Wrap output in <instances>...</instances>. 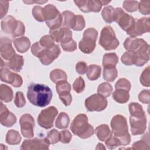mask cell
<instances>
[{"label": "cell", "mask_w": 150, "mask_h": 150, "mask_svg": "<svg viewBox=\"0 0 150 150\" xmlns=\"http://www.w3.org/2000/svg\"><path fill=\"white\" fill-rule=\"evenodd\" d=\"M27 97L32 104L44 107L50 104L52 98V91L45 84L31 83L28 87Z\"/></svg>", "instance_id": "1"}, {"label": "cell", "mask_w": 150, "mask_h": 150, "mask_svg": "<svg viewBox=\"0 0 150 150\" xmlns=\"http://www.w3.org/2000/svg\"><path fill=\"white\" fill-rule=\"evenodd\" d=\"M110 124L112 133L119 139L121 145H128L131 142V136L128 132L126 118L122 115H115L111 119Z\"/></svg>", "instance_id": "2"}, {"label": "cell", "mask_w": 150, "mask_h": 150, "mask_svg": "<svg viewBox=\"0 0 150 150\" xmlns=\"http://www.w3.org/2000/svg\"><path fill=\"white\" fill-rule=\"evenodd\" d=\"M72 132L82 139H86L91 137L94 132V128L88 122L87 116L84 114H78L70 125Z\"/></svg>", "instance_id": "3"}, {"label": "cell", "mask_w": 150, "mask_h": 150, "mask_svg": "<svg viewBox=\"0 0 150 150\" xmlns=\"http://www.w3.org/2000/svg\"><path fill=\"white\" fill-rule=\"evenodd\" d=\"M45 21L50 30L60 28L62 25V16L55 6L48 4L43 8Z\"/></svg>", "instance_id": "4"}, {"label": "cell", "mask_w": 150, "mask_h": 150, "mask_svg": "<svg viewBox=\"0 0 150 150\" xmlns=\"http://www.w3.org/2000/svg\"><path fill=\"white\" fill-rule=\"evenodd\" d=\"M99 44L105 50H114L119 46V41L115 36L114 30L110 26H105L102 29L99 39Z\"/></svg>", "instance_id": "5"}, {"label": "cell", "mask_w": 150, "mask_h": 150, "mask_svg": "<svg viewBox=\"0 0 150 150\" xmlns=\"http://www.w3.org/2000/svg\"><path fill=\"white\" fill-rule=\"evenodd\" d=\"M114 21H115L120 28L127 33L134 28L135 19L131 15L125 12L122 8H117L115 9Z\"/></svg>", "instance_id": "6"}, {"label": "cell", "mask_w": 150, "mask_h": 150, "mask_svg": "<svg viewBox=\"0 0 150 150\" xmlns=\"http://www.w3.org/2000/svg\"><path fill=\"white\" fill-rule=\"evenodd\" d=\"M58 114V110L54 106H50L41 111L38 117L39 125L45 128L49 129L53 127V122Z\"/></svg>", "instance_id": "7"}, {"label": "cell", "mask_w": 150, "mask_h": 150, "mask_svg": "<svg viewBox=\"0 0 150 150\" xmlns=\"http://www.w3.org/2000/svg\"><path fill=\"white\" fill-rule=\"evenodd\" d=\"M107 105V99L99 94H94L85 100V106L88 111H101Z\"/></svg>", "instance_id": "8"}, {"label": "cell", "mask_w": 150, "mask_h": 150, "mask_svg": "<svg viewBox=\"0 0 150 150\" xmlns=\"http://www.w3.org/2000/svg\"><path fill=\"white\" fill-rule=\"evenodd\" d=\"M129 123L131 133L133 135L142 134L146 128V118L145 114L130 115Z\"/></svg>", "instance_id": "9"}, {"label": "cell", "mask_w": 150, "mask_h": 150, "mask_svg": "<svg viewBox=\"0 0 150 150\" xmlns=\"http://www.w3.org/2000/svg\"><path fill=\"white\" fill-rule=\"evenodd\" d=\"M19 124L21 133L24 137L31 138L34 136L35 120L30 114H25L22 115L20 118Z\"/></svg>", "instance_id": "10"}, {"label": "cell", "mask_w": 150, "mask_h": 150, "mask_svg": "<svg viewBox=\"0 0 150 150\" xmlns=\"http://www.w3.org/2000/svg\"><path fill=\"white\" fill-rule=\"evenodd\" d=\"M60 49L58 45H54L50 49L44 48L40 53L38 58L43 65H49L60 54Z\"/></svg>", "instance_id": "11"}, {"label": "cell", "mask_w": 150, "mask_h": 150, "mask_svg": "<svg viewBox=\"0 0 150 150\" xmlns=\"http://www.w3.org/2000/svg\"><path fill=\"white\" fill-rule=\"evenodd\" d=\"M150 29L149 18L143 17L141 19H136L134 28L127 33L130 37L136 38L142 35L144 33L149 32Z\"/></svg>", "instance_id": "12"}, {"label": "cell", "mask_w": 150, "mask_h": 150, "mask_svg": "<svg viewBox=\"0 0 150 150\" xmlns=\"http://www.w3.org/2000/svg\"><path fill=\"white\" fill-rule=\"evenodd\" d=\"M1 80L9 83L15 87H19L22 86V78L18 74L11 71L8 68L3 67L0 71Z\"/></svg>", "instance_id": "13"}, {"label": "cell", "mask_w": 150, "mask_h": 150, "mask_svg": "<svg viewBox=\"0 0 150 150\" xmlns=\"http://www.w3.org/2000/svg\"><path fill=\"white\" fill-rule=\"evenodd\" d=\"M49 143L45 138L39 139L35 138L33 139H25L21 146L22 150L33 149H49Z\"/></svg>", "instance_id": "14"}, {"label": "cell", "mask_w": 150, "mask_h": 150, "mask_svg": "<svg viewBox=\"0 0 150 150\" xmlns=\"http://www.w3.org/2000/svg\"><path fill=\"white\" fill-rule=\"evenodd\" d=\"M49 34L54 41L60 42L61 44L67 43L73 39L72 32L69 28L65 27H60L58 29L50 30Z\"/></svg>", "instance_id": "15"}, {"label": "cell", "mask_w": 150, "mask_h": 150, "mask_svg": "<svg viewBox=\"0 0 150 150\" xmlns=\"http://www.w3.org/2000/svg\"><path fill=\"white\" fill-rule=\"evenodd\" d=\"M16 122V116L10 112L6 106L1 102L0 106V122L6 127H12Z\"/></svg>", "instance_id": "16"}, {"label": "cell", "mask_w": 150, "mask_h": 150, "mask_svg": "<svg viewBox=\"0 0 150 150\" xmlns=\"http://www.w3.org/2000/svg\"><path fill=\"white\" fill-rule=\"evenodd\" d=\"M0 52L2 58L5 60H10L15 54V51L12 46L11 39L2 37L0 40Z\"/></svg>", "instance_id": "17"}, {"label": "cell", "mask_w": 150, "mask_h": 150, "mask_svg": "<svg viewBox=\"0 0 150 150\" xmlns=\"http://www.w3.org/2000/svg\"><path fill=\"white\" fill-rule=\"evenodd\" d=\"M146 43V42L142 39L128 37L124 43V47L127 50L136 52Z\"/></svg>", "instance_id": "18"}, {"label": "cell", "mask_w": 150, "mask_h": 150, "mask_svg": "<svg viewBox=\"0 0 150 150\" xmlns=\"http://www.w3.org/2000/svg\"><path fill=\"white\" fill-rule=\"evenodd\" d=\"M16 22L17 21L13 16L11 15L7 16L1 21L2 30L7 34L12 35L16 26Z\"/></svg>", "instance_id": "19"}, {"label": "cell", "mask_w": 150, "mask_h": 150, "mask_svg": "<svg viewBox=\"0 0 150 150\" xmlns=\"http://www.w3.org/2000/svg\"><path fill=\"white\" fill-rule=\"evenodd\" d=\"M96 42L93 39L83 37V39L79 43V47L80 50L84 53H91L96 47Z\"/></svg>", "instance_id": "20"}, {"label": "cell", "mask_w": 150, "mask_h": 150, "mask_svg": "<svg viewBox=\"0 0 150 150\" xmlns=\"http://www.w3.org/2000/svg\"><path fill=\"white\" fill-rule=\"evenodd\" d=\"M13 42L17 51L21 53L26 52L30 46V41L26 36H22L15 39Z\"/></svg>", "instance_id": "21"}, {"label": "cell", "mask_w": 150, "mask_h": 150, "mask_svg": "<svg viewBox=\"0 0 150 150\" xmlns=\"http://www.w3.org/2000/svg\"><path fill=\"white\" fill-rule=\"evenodd\" d=\"M24 63V59L22 56L16 54L13 56L8 63V67L13 71L16 72L20 71Z\"/></svg>", "instance_id": "22"}, {"label": "cell", "mask_w": 150, "mask_h": 150, "mask_svg": "<svg viewBox=\"0 0 150 150\" xmlns=\"http://www.w3.org/2000/svg\"><path fill=\"white\" fill-rule=\"evenodd\" d=\"M95 133L98 139L101 141H105L112 134L109 127L107 124H101L97 127L95 129Z\"/></svg>", "instance_id": "23"}, {"label": "cell", "mask_w": 150, "mask_h": 150, "mask_svg": "<svg viewBox=\"0 0 150 150\" xmlns=\"http://www.w3.org/2000/svg\"><path fill=\"white\" fill-rule=\"evenodd\" d=\"M112 98L118 103H126L129 99V91L123 89H115L112 93Z\"/></svg>", "instance_id": "24"}, {"label": "cell", "mask_w": 150, "mask_h": 150, "mask_svg": "<svg viewBox=\"0 0 150 150\" xmlns=\"http://www.w3.org/2000/svg\"><path fill=\"white\" fill-rule=\"evenodd\" d=\"M103 79L109 82L113 81L118 76V71L115 66H104Z\"/></svg>", "instance_id": "25"}, {"label": "cell", "mask_w": 150, "mask_h": 150, "mask_svg": "<svg viewBox=\"0 0 150 150\" xmlns=\"http://www.w3.org/2000/svg\"><path fill=\"white\" fill-rule=\"evenodd\" d=\"M101 70V68L100 66L97 64H91L87 67L86 71V76L91 81L96 80L100 76Z\"/></svg>", "instance_id": "26"}, {"label": "cell", "mask_w": 150, "mask_h": 150, "mask_svg": "<svg viewBox=\"0 0 150 150\" xmlns=\"http://www.w3.org/2000/svg\"><path fill=\"white\" fill-rule=\"evenodd\" d=\"M13 97V94L12 88L6 84H2L0 87L1 100L5 103H8L12 100Z\"/></svg>", "instance_id": "27"}, {"label": "cell", "mask_w": 150, "mask_h": 150, "mask_svg": "<svg viewBox=\"0 0 150 150\" xmlns=\"http://www.w3.org/2000/svg\"><path fill=\"white\" fill-rule=\"evenodd\" d=\"M56 89L59 97L71 94V86L67 81H62L57 83L56 84Z\"/></svg>", "instance_id": "28"}, {"label": "cell", "mask_w": 150, "mask_h": 150, "mask_svg": "<svg viewBox=\"0 0 150 150\" xmlns=\"http://www.w3.org/2000/svg\"><path fill=\"white\" fill-rule=\"evenodd\" d=\"M137 60V55L135 52L127 50L121 56V62L126 66L135 64Z\"/></svg>", "instance_id": "29"}, {"label": "cell", "mask_w": 150, "mask_h": 150, "mask_svg": "<svg viewBox=\"0 0 150 150\" xmlns=\"http://www.w3.org/2000/svg\"><path fill=\"white\" fill-rule=\"evenodd\" d=\"M21 139L22 138L17 131L11 129L6 133L5 141L8 144L18 145L21 142Z\"/></svg>", "instance_id": "30"}, {"label": "cell", "mask_w": 150, "mask_h": 150, "mask_svg": "<svg viewBox=\"0 0 150 150\" xmlns=\"http://www.w3.org/2000/svg\"><path fill=\"white\" fill-rule=\"evenodd\" d=\"M62 25L63 27L71 29L76 15L69 11H65L62 12Z\"/></svg>", "instance_id": "31"}, {"label": "cell", "mask_w": 150, "mask_h": 150, "mask_svg": "<svg viewBox=\"0 0 150 150\" xmlns=\"http://www.w3.org/2000/svg\"><path fill=\"white\" fill-rule=\"evenodd\" d=\"M70 118L67 114L64 112H60L55 122L56 127L59 129H65L69 127Z\"/></svg>", "instance_id": "32"}, {"label": "cell", "mask_w": 150, "mask_h": 150, "mask_svg": "<svg viewBox=\"0 0 150 150\" xmlns=\"http://www.w3.org/2000/svg\"><path fill=\"white\" fill-rule=\"evenodd\" d=\"M50 78L53 83L56 84L60 81H66L67 77L65 71L59 69H56L50 71Z\"/></svg>", "instance_id": "33"}, {"label": "cell", "mask_w": 150, "mask_h": 150, "mask_svg": "<svg viewBox=\"0 0 150 150\" xmlns=\"http://www.w3.org/2000/svg\"><path fill=\"white\" fill-rule=\"evenodd\" d=\"M101 16L105 22L111 23L114 21L115 8L110 5L105 6L102 10Z\"/></svg>", "instance_id": "34"}, {"label": "cell", "mask_w": 150, "mask_h": 150, "mask_svg": "<svg viewBox=\"0 0 150 150\" xmlns=\"http://www.w3.org/2000/svg\"><path fill=\"white\" fill-rule=\"evenodd\" d=\"M118 61V58L115 53H108L104 54L103 58V66H115Z\"/></svg>", "instance_id": "35"}, {"label": "cell", "mask_w": 150, "mask_h": 150, "mask_svg": "<svg viewBox=\"0 0 150 150\" xmlns=\"http://www.w3.org/2000/svg\"><path fill=\"white\" fill-rule=\"evenodd\" d=\"M112 91V87L107 82L101 83L97 88V93L101 96L107 97H109Z\"/></svg>", "instance_id": "36"}, {"label": "cell", "mask_w": 150, "mask_h": 150, "mask_svg": "<svg viewBox=\"0 0 150 150\" xmlns=\"http://www.w3.org/2000/svg\"><path fill=\"white\" fill-rule=\"evenodd\" d=\"M85 20L82 15H76L74 21L72 26V29L76 31H81L85 27Z\"/></svg>", "instance_id": "37"}, {"label": "cell", "mask_w": 150, "mask_h": 150, "mask_svg": "<svg viewBox=\"0 0 150 150\" xmlns=\"http://www.w3.org/2000/svg\"><path fill=\"white\" fill-rule=\"evenodd\" d=\"M87 5L89 12H98L103 5L102 1L98 0H87Z\"/></svg>", "instance_id": "38"}, {"label": "cell", "mask_w": 150, "mask_h": 150, "mask_svg": "<svg viewBox=\"0 0 150 150\" xmlns=\"http://www.w3.org/2000/svg\"><path fill=\"white\" fill-rule=\"evenodd\" d=\"M49 144H55L60 141V132L56 129L50 130L46 137Z\"/></svg>", "instance_id": "39"}, {"label": "cell", "mask_w": 150, "mask_h": 150, "mask_svg": "<svg viewBox=\"0 0 150 150\" xmlns=\"http://www.w3.org/2000/svg\"><path fill=\"white\" fill-rule=\"evenodd\" d=\"M39 43L42 47L50 49L54 45V40L50 35H45L40 38Z\"/></svg>", "instance_id": "40"}, {"label": "cell", "mask_w": 150, "mask_h": 150, "mask_svg": "<svg viewBox=\"0 0 150 150\" xmlns=\"http://www.w3.org/2000/svg\"><path fill=\"white\" fill-rule=\"evenodd\" d=\"M32 15L34 18L38 22H42L45 21L43 15V8L40 6H35L32 11Z\"/></svg>", "instance_id": "41"}, {"label": "cell", "mask_w": 150, "mask_h": 150, "mask_svg": "<svg viewBox=\"0 0 150 150\" xmlns=\"http://www.w3.org/2000/svg\"><path fill=\"white\" fill-rule=\"evenodd\" d=\"M149 74H150V69L149 66H148L142 71L140 76V83L141 84L145 87H149Z\"/></svg>", "instance_id": "42"}, {"label": "cell", "mask_w": 150, "mask_h": 150, "mask_svg": "<svg viewBox=\"0 0 150 150\" xmlns=\"http://www.w3.org/2000/svg\"><path fill=\"white\" fill-rule=\"evenodd\" d=\"M105 145L107 146V147L110 149H115L117 146L121 145L119 139L115 136L112 135V133L105 141Z\"/></svg>", "instance_id": "43"}, {"label": "cell", "mask_w": 150, "mask_h": 150, "mask_svg": "<svg viewBox=\"0 0 150 150\" xmlns=\"http://www.w3.org/2000/svg\"><path fill=\"white\" fill-rule=\"evenodd\" d=\"M73 88L77 93L83 92L85 88V82L81 77H77L73 84Z\"/></svg>", "instance_id": "44"}, {"label": "cell", "mask_w": 150, "mask_h": 150, "mask_svg": "<svg viewBox=\"0 0 150 150\" xmlns=\"http://www.w3.org/2000/svg\"><path fill=\"white\" fill-rule=\"evenodd\" d=\"M131 87V86L129 81L125 78L120 79L115 84V89H123L129 91Z\"/></svg>", "instance_id": "45"}, {"label": "cell", "mask_w": 150, "mask_h": 150, "mask_svg": "<svg viewBox=\"0 0 150 150\" xmlns=\"http://www.w3.org/2000/svg\"><path fill=\"white\" fill-rule=\"evenodd\" d=\"M128 107L130 115H138L145 114L142 107L137 103H131L129 104Z\"/></svg>", "instance_id": "46"}, {"label": "cell", "mask_w": 150, "mask_h": 150, "mask_svg": "<svg viewBox=\"0 0 150 150\" xmlns=\"http://www.w3.org/2000/svg\"><path fill=\"white\" fill-rule=\"evenodd\" d=\"M139 2L135 1H124L123 8L129 12H133L138 9Z\"/></svg>", "instance_id": "47"}, {"label": "cell", "mask_w": 150, "mask_h": 150, "mask_svg": "<svg viewBox=\"0 0 150 150\" xmlns=\"http://www.w3.org/2000/svg\"><path fill=\"white\" fill-rule=\"evenodd\" d=\"M139 12L142 15H149L150 13V1H141L138 4Z\"/></svg>", "instance_id": "48"}, {"label": "cell", "mask_w": 150, "mask_h": 150, "mask_svg": "<svg viewBox=\"0 0 150 150\" xmlns=\"http://www.w3.org/2000/svg\"><path fill=\"white\" fill-rule=\"evenodd\" d=\"M25 32V28L24 24L19 21H17L16 26L12 34V37L15 38L23 35Z\"/></svg>", "instance_id": "49"}, {"label": "cell", "mask_w": 150, "mask_h": 150, "mask_svg": "<svg viewBox=\"0 0 150 150\" xmlns=\"http://www.w3.org/2000/svg\"><path fill=\"white\" fill-rule=\"evenodd\" d=\"M14 103L18 108H22L25 105L26 100L24 97L23 94L21 91H18L16 93Z\"/></svg>", "instance_id": "50"}, {"label": "cell", "mask_w": 150, "mask_h": 150, "mask_svg": "<svg viewBox=\"0 0 150 150\" xmlns=\"http://www.w3.org/2000/svg\"><path fill=\"white\" fill-rule=\"evenodd\" d=\"M138 99L143 104H149L150 102V91L143 90L138 94Z\"/></svg>", "instance_id": "51"}, {"label": "cell", "mask_w": 150, "mask_h": 150, "mask_svg": "<svg viewBox=\"0 0 150 150\" xmlns=\"http://www.w3.org/2000/svg\"><path fill=\"white\" fill-rule=\"evenodd\" d=\"M72 135L69 130H63L60 132V141L63 144H68L70 142Z\"/></svg>", "instance_id": "52"}, {"label": "cell", "mask_w": 150, "mask_h": 150, "mask_svg": "<svg viewBox=\"0 0 150 150\" xmlns=\"http://www.w3.org/2000/svg\"><path fill=\"white\" fill-rule=\"evenodd\" d=\"M61 46L66 52H73L77 49L76 42L73 39L67 43L61 44Z\"/></svg>", "instance_id": "53"}, {"label": "cell", "mask_w": 150, "mask_h": 150, "mask_svg": "<svg viewBox=\"0 0 150 150\" xmlns=\"http://www.w3.org/2000/svg\"><path fill=\"white\" fill-rule=\"evenodd\" d=\"M133 149H149V143L145 141V140H140L135 142L132 145Z\"/></svg>", "instance_id": "54"}, {"label": "cell", "mask_w": 150, "mask_h": 150, "mask_svg": "<svg viewBox=\"0 0 150 150\" xmlns=\"http://www.w3.org/2000/svg\"><path fill=\"white\" fill-rule=\"evenodd\" d=\"M74 2L78 6L81 11L84 13H88L87 0H76L74 1Z\"/></svg>", "instance_id": "55"}, {"label": "cell", "mask_w": 150, "mask_h": 150, "mask_svg": "<svg viewBox=\"0 0 150 150\" xmlns=\"http://www.w3.org/2000/svg\"><path fill=\"white\" fill-rule=\"evenodd\" d=\"M9 2L5 1H0V15L1 19H2L4 16L6 14L8 11Z\"/></svg>", "instance_id": "56"}, {"label": "cell", "mask_w": 150, "mask_h": 150, "mask_svg": "<svg viewBox=\"0 0 150 150\" xmlns=\"http://www.w3.org/2000/svg\"><path fill=\"white\" fill-rule=\"evenodd\" d=\"M43 49L44 47H42L39 42H36L33 43L31 47V52L35 56L38 57Z\"/></svg>", "instance_id": "57"}, {"label": "cell", "mask_w": 150, "mask_h": 150, "mask_svg": "<svg viewBox=\"0 0 150 150\" xmlns=\"http://www.w3.org/2000/svg\"><path fill=\"white\" fill-rule=\"evenodd\" d=\"M87 65L84 62H79L76 64V70L77 73L80 75L84 74L87 70Z\"/></svg>", "instance_id": "58"}, {"label": "cell", "mask_w": 150, "mask_h": 150, "mask_svg": "<svg viewBox=\"0 0 150 150\" xmlns=\"http://www.w3.org/2000/svg\"><path fill=\"white\" fill-rule=\"evenodd\" d=\"M105 149V148L104 147V145L101 143H98L96 148V149Z\"/></svg>", "instance_id": "59"}]
</instances>
